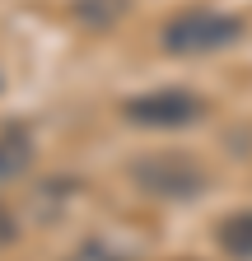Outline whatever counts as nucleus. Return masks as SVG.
Instances as JSON below:
<instances>
[{"mask_svg":"<svg viewBox=\"0 0 252 261\" xmlns=\"http://www.w3.org/2000/svg\"><path fill=\"white\" fill-rule=\"evenodd\" d=\"M126 177L136 182V191L154 196V201H173V205L201 201V196L210 191L206 163L192 159V154H178V149H159V154L131 159V163H126Z\"/></svg>","mask_w":252,"mask_h":261,"instance_id":"nucleus-1","label":"nucleus"},{"mask_svg":"<svg viewBox=\"0 0 252 261\" xmlns=\"http://www.w3.org/2000/svg\"><path fill=\"white\" fill-rule=\"evenodd\" d=\"M243 38V19L224 10H182L164 23V51L173 56H210Z\"/></svg>","mask_w":252,"mask_h":261,"instance_id":"nucleus-2","label":"nucleus"},{"mask_svg":"<svg viewBox=\"0 0 252 261\" xmlns=\"http://www.w3.org/2000/svg\"><path fill=\"white\" fill-rule=\"evenodd\" d=\"M210 112V103L192 89H149L121 103V117L145 130H187Z\"/></svg>","mask_w":252,"mask_h":261,"instance_id":"nucleus-3","label":"nucleus"},{"mask_svg":"<svg viewBox=\"0 0 252 261\" xmlns=\"http://www.w3.org/2000/svg\"><path fill=\"white\" fill-rule=\"evenodd\" d=\"M28 168H33V136H28V126H5L0 130V187L19 182Z\"/></svg>","mask_w":252,"mask_h":261,"instance_id":"nucleus-4","label":"nucleus"},{"mask_svg":"<svg viewBox=\"0 0 252 261\" xmlns=\"http://www.w3.org/2000/svg\"><path fill=\"white\" fill-rule=\"evenodd\" d=\"M215 243L224 247V256H234V261H252V210L224 215L219 228H215Z\"/></svg>","mask_w":252,"mask_h":261,"instance_id":"nucleus-5","label":"nucleus"},{"mask_svg":"<svg viewBox=\"0 0 252 261\" xmlns=\"http://www.w3.org/2000/svg\"><path fill=\"white\" fill-rule=\"evenodd\" d=\"M126 14V0H75V19H84L89 28H112Z\"/></svg>","mask_w":252,"mask_h":261,"instance_id":"nucleus-6","label":"nucleus"},{"mask_svg":"<svg viewBox=\"0 0 252 261\" xmlns=\"http://www.w3.org/2000/svg\"><path fill=\"white\" fill-rule=\"evenodd\" d=\"M66 261H131V256H126L121 247H112L108 238H84Z\"/></svg>","mask_w":252,"mask_h":261,"instance_id":"nucleus-7","label":"nucleus"},{"mask_svg":"<svg viewBox=\"0 0 252 261\" xmlns=\"http://www.w3.org/2000/svg\"><path fill=\"white\" fill-rule=\"evenodd\" d=\"M10 238H14V219L0 210V243H10Z\"/></svg>","mask_w":252,"mask_h":261,"instance_id":"nucleus-8","label":"nucleus"},{"mask_svg":"<svg viewBox=\"0 0 252 261\" xmlns=\"http://www.w3.org/2000/svg\"><path fill=\"white\" fill-rule=\"evenodd\" d=\"M0 89H5V75H0Z\"/></svg>","mask_w":252,"mask_h":261,"instance_id":"nucleus-9","label":"nucleus"}]
</instances>
